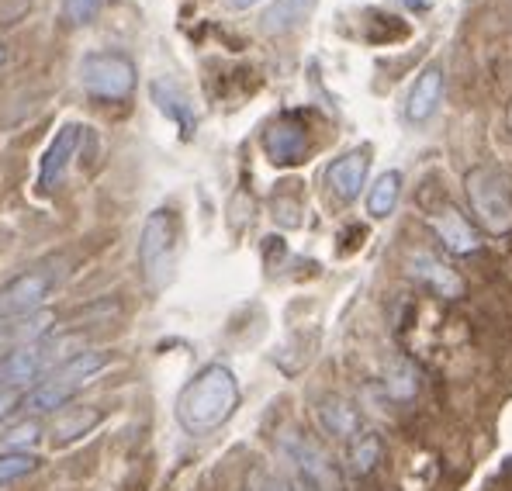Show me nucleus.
<instances>
[{"mask_svg": "<svg viewBox=\"0 0 512 491\" xmlns=\"http://www.w3.org/2000/svg\"><path fill=\"white\" fill-rule=\"evenodd\" d=\"M239 409V381L225 364L201 367L177 395V422L191 436H208L222 429Z\"/></svg>", "mask_w": 512, "mask_h": 491, "instance_id": "nucleus-1", "label": "nucleus"}, {"mask_svg": "<svg viewBox=\"0 0 512 491\" xmlns=\"http://www.w3.org/2000/svg\"><path fill=\"white\" fill-rule=\"evenodd\" d=\"M464 198L478 229L492 239L512 236V187L495 166H471L464 173Z\"/></svg>", "mask_w": 512, "mask_h": 491, "instance_id": "nucleus-2", "label": "nucleus"}, {"mask_svg": "<svg viewBox=\"0 0 512 491\" xmlns=\"http://www.w3.org/2000/svg\"><path fill=\"white\" fill-rule=\"evenodd\" d=\"M180 249V218L173 208H156L139 232V267L153 291L170 284Z\"/></svg>", "mask_w": 512, "mask_h": 491, "instance_id": "nucleus-3", "label": "nucleus"}, {"mask_svg": "<svg viewBox=\"0 0 512 491\" xmlns=\"http://www.w3.org/2000/svg\"><path fill=\"white\" fill-rule=\"evenodd\" d=\"M111 364V357L104 350H80L73 353L70 360H63L56 370H52L49 381H42L39 388L28 395V405L35 412H63L66 405L77 398V391L84 388L94 374H101L104 367Z\"/></svg>", "mask_w": 512, "mask_h": 491, "instance_id": "nucleus-4", "label": "nucleus"}, {"mask_svg": "<svg viewBox=\"0 0 512 491\" xmlns=\"http://www.w3.org/2000/svg\"><path fill=\"white\" fill-rule=\"evenodd\" d=\"M80 87L101 101H125L135 90V63L125 52H87L80 59Z\"/></svg>", "mask_w": 512, "mask_h": 491, "instance_id": "nucleus-5", "label": "nucleus"}, {"mask_svg": "<svg viewBox=\"0 0 512 491\" xmlns=\"http://www.w3.org/2000/svg\"><path fill=\"white\" fill-rule=\"evenodd\" d=\"M281 453L291 460V467H295L298 478L305 481L308 488L343 491V478H340V471H336V464L329 460V453L322 450L319 443L308 440V436L295 433V429L281 433Z\"/></svg>", "mask_w": 512, "mask_h": 491, "instance_id": "nucleus-6", "label": "nucleus"}, {"mask_svg": "<svg viewBox=\"0 0 512 491\" xmlns=\"http://www.w3.org/2000/svg\"><path fill=\"white\" fill-rule=\"evenodd\" d=\"M423 215H426L429 229H433V236L440 239L447 253H454V256L478 253V246H481L478 229H474V225L468 222V215H461V211L450 205L443 194H436L429 205H423Z\"/></svg>", "mask_w": 512, "mask_h": 491, "instance_id": "nucleus-7", "label": "nucleus"}, {"mask_svg": "<svg viewBox=\"0 0 512 491\" xmlns=\"http://www.w3.org/2000/svg\"><path fill=\"white\" fill-rule=\"evenodd\" d=\"M56 281H59V274L49 267L25 270V274L11 277V281L0 287V308H4L7 319H11V315L39 312L45 305V298L52 294V287H56Z\"/></svg>", "mask_w": 512, "mask_h": 491, "instance_id": "nucleus-8", "label": "nucleus"}, {"mask_svg": "<svg viewBox=\"0 0 512 491\" xmlns=\"http://www.w3.org/2000/svg\"><path fill=\"white\" fill-rule=\"evenodd\" d=\"M263 153L274 166H298L305 163V156L312 153V139L308 128L298 115H281L277 122L267 125L263 132Z\"/></svg>", "mask_w": 512, "mask_h": 491, "instance_id": "nucleus-9", "label": "nucleus"}, {"mask_svg": "<svg viewBox=\"0 0 512 491\" xmlns=\"http://www.w3.org/2000/svg\"><path fill=\"white\" fill-rule=\"evenodd\" d=\"M409 274L440 301H461L464 294H468L464 277L457 274L443 256L429 253V249H416V253H409Z\"/></svg>", "mask_w": 512, "mask_h": 491, "instance_id": "nucleus-10", "label": "nucleus"}, {"mask_svg": "<svg viewBox=\"0 0 512 491\" xmlns=\"http://www.w3.org/2000/svg\"><path fill=\"white\" fill-rule=\"evenodd\" d=\"M80 142H84V128L73 125V122L63 125L56 135H52L49 149H45V156H42V163H39V180H35V187H39L42 194H52L59 184H63L70 163L77 160Z\"/></svg>", "mask_w": 512, "mask_h": 491, "instance_id": "nucleus-11", "label": "nucleus"}, {"mask_svg": "<svg viewBox=\"0 0 512 491\" xmlns=\"http://www.w3.org/2000/svg\"><path fill=\"white\" fill-rule=\"evenodd\" d=\"M367 170H371V149H367V146L350 149V153H343L340 160L329 163V170H326L329 191H333L336 198L350 205V201H357L360 191H364Z\"/></svg>", "mask_w": 512, "mask_h": 491, "instance_id": "nucleus-12", "label": "nucleus"}, {"mask_svg": "<svg viewBox=\"0 0 512 491\" xmlns=\"http://www.w3.org/2000/svg\"><path fill=\"white\" fill-rule=\"evenodd\" d=\"M149 94H153V104L163 111V115L170 118L173 125L180 128V135L184 139H191L194 128H198V115H194V104L187 101V94L177 87L173 80L167 77H156L153 83H149Z\"/></svg>", "mask_w": 512, "mask_h": 491, "instance_id": "nucleus-13", "label": "nucleus"}, {"mask_svg": "<svg viewBox=\"0 0 512 491\" xmlns=\"http://www.w3.org/2000/svg\"><path fill=\"white\" fill-rule=\"evenodd\" d=\"M315 415H319V426L326 429L329 436H336V440L343 443H353L360 433H364V415L353 409L346 398L340 395H326L319 398V405H315Z\"/></svg>", "mask_w": 512, "mask_h": 491, "instance_id": "nucleus-14", "label": "nucleus"}, {"mask_svg": "<svg viewBox=\"0 0 512 491\" xmlns=\"http://www.w3.org/2000/svg\"><path fill=\"white\" fill-rule=\"evenodd\" d=\"M45 367H49V360L42 353V343L14 346L11 353L0 357V388H21V384L35 381Z\"/></svg>", "mask_w": 512, "mask_h": 491, "instance_id": "nucleus-15", "label": "nucleus"}, {"mask_svg": "<svg viewBox=\"0 0 512 491\" xmlns=\"http://www.w3.org/2000/svg\"><path fill=\"white\" fill-rule=\"evenodd\" d=\"M440 97H443V70L433 63L419 73L409 90V97H405V122H412V125L426 122V118L436 111V104H440Z\"/></svg>", "mask_w": 512, "mask_h": 491, "instance_id": "nucleus-16", "label": "nucleus"}, {"mask_svg": "<svg viewBox=\"0 0 512 491\" xmlns=\"http://www.w3.org/2000/svg\"><path fill=\"white\" fill-rule=\"evenodd\" d=\"M104 415L101 409H94V405H77V409H63L56 412V422H52V440L59 443V447H66V443L80 440V436H87L90 429L101 422Z\"/></svg>", "mask_w": 512, "mask_h": 491, "instance_id": "nucleus-17", "label": "nucleus"}, {"mask_svg": "<svg viewBox=\"0 0 512 491\" xmlns=\"http://www.w3.org/2000/svg\"><path fill=\"white\" fill-rule=\"evenodd\" d=\"M315 11V0H274V4L263 11V32L267 35H284L291 28H298L308 14Z\"/></svg>", "mask_w": 512, "mask_h": 491, "instance_id": "nucleus-18", "label": "nucleus"}, {"mask_svg": "<svg viewBox=\"0 0 512 491\" xmlns=\"http://www.w3.org/2000/svg\"><path fill=\"white\" fill-rule=\"evenodd\" d=\"M398 194H402V173L384 170L374 187L367 191V215L371 218H388L398 205Z\"/></svg>", "mask_w": 512, "mask_h": 491, "instance_id": "nucleus-19", "label": "nucleus"}, {"mask_svg": "<svg viewBox=\"0 0 512 491\" xmlns=\"http://www.w3.org/2000/svg\"><path fill=\"white\" fill-rule=\"evenodd\" d=\"M350 474H357V478H364V474H371L374 467L381 464V457H384V443H381V436L378 433H360L357 440L350 443Z\"/></svg>", "mask_w": 512, "mask_h": 491, "instance_id": "nucleus-20", "label": "nucleus"}, {"mask_svg": "<svg viewBox=\"0 0 512 491\" xmlns=\"http://www.w3.org/2000/svg\"><path fill=\"white\" fill-rule=\"evenodd\" d=\"M384 388H388V395L395 398V402H409L419 391V370L402 357L391 360L388 374H384Z\"/></svg>", "mask_w": 512, "mask_h": 491, "instance_id": "nucleus-21", "label": "nucleus"}, {"mask_svg": "<svg viewBox=\"0 0 512 491\" xmlns=\"http://www.w3.org/2000/svg\"><path fill=\"white\" fill-rule=\"evenodd\" d=\"M52 322V312H45V308H39V312H28V315H18V322H11L14 329H4L7 339H14L18 346H28V343H39V336L45 329H49Z\"/></svg>", "mask_w": 512, "mask_h": 491, "instance_id": "nucleus-22", "label": "nucleus"}, {"mask_svg": "<svg viewBox=\"0 0 512 491\" xmlns=\"http://www.w3.org/2000/svg\"><path fill=\"white\" fill-rule=\"evenodd\" d=\"M35 467H39V457H32V453H25V450H7V453H0V485L25 478V474H32Z\"/></svg>", "mask_w": 512, "mask_h": 491, "instance_id": "nucleus-23", "label": "nucleus"}, {"mask_svg": "<svg viewBox=\"0 0 512 491\" xmlns=\"http://www.w3.org/2000/svg\"><path fill=\"white\" fill-rule=\"evenodd\" d=\"M101 7V0H63V14L70 25H90Z\"/></svg>", "mask_w": 512, "mask_h": 491, "instance_id": "nucleus-24", "label": "nucleus"}, {"mask_svg": "<svg viewBox=\"0 0 512 491\" xmlns=\"http://www.w3.org/2000/svg\"><path fill=\"white\" fill-rule=\"evenodd\" d=\"M39 433H42L39 422H25V426H14L4 440H7V447H11V450H18V447H32V443L39 440Z\"/></svg>", "mask_w": 512, "mask_h": 491, "instance_id": "nucleus-25", "label": "nucleus"}, {"mask_svg": "<svg viewBox=\"0 0 512 491\" xmlns=\"http://www.w3.org/2000/svg\"><path fill=\"white\" fill-rule=\"evenodd\" d=\"M274 218L281 225H301V201H284V198H274Z\"/></svg>", "mask_w": 512, "mask_h": 491, "instance_id": "nucleus-26", "label": "nucleus"}, {"mask_svg": "<svg viewBox=\"0 0 512 491\" xmlns=\"http://www.w3.org/2000/svg\"><path fill=\"white\" fill-rule=\"evenodd\" d=\"M250 491H291V488L284 485L281 478H274V474H267V471H253V478H250Z\"/></svg>", "mask_w": 512, "mask_h": 491, "instance_id": "nucleus-27", "label": "nucleus"}, {"mask_svg": "<svg viewBox=\"0 0 512 491\" xmlns=\"http://www.w3.org/2000/svg\"><path fill=\"white\" fill-rule=\"evenodd\" d=\"M14 405H18V395H14V391H7V388H0V422L14 412Z\"/></svg>", "mask_w": 512, "mask_h": 491, "instance_id": "nucleus-28", "label": "nucleus"}, {"mask_svg": "<svg viewBox=\"0 0 512 491\" xmlns=\"http://www.w3.org/2000/svg\"><path fill=\"white\" fill-rule=\"evenodd\" d=\"M398 4L409 7V11H419V14H423V11H429V4H433V0H398Z\"/></svg>", "mask_w": 512, "mask_h": 491, "instance_id": "nucleus-29", "label": "nucleus"}, {"mask_svg": "<svg viewBox=\"0 0 512 491\" xmlns=\"http://www.w3.org/2000/svg\"><path fill=\"white\" fill-rule=\"evenodd\" d=\"M232 7H239V11H246V7H253V4H260V0H229Z\"/></svg>", "mask_w": 512, "mask_h": 491, "instance_id": "nucleus-30", "label": "nucleus"}, {"mask_svg": "<svg viewBox=\"0 0 512 491\" xmlns=\"http://www.w3.org/2000/svg\"><path fill=\"white\" fill-rule=\"evenodd\" d=\"M4 326H7V315H4V308H0V332H4Z\"/></svg>", "mask_w": 512, "mask_h": 491, "instance_id": "nucleus-31", "label": "nucleus"}, {"mask_svg": "<svg viewBox=\"0 0 512 491\" xmlns=\"http://www.w3.org/2000/svg\"><path fill=\"white\" fill-rule=\"evenodd\" d=\"M4 56H7V52H4V45H0V63H4Z\"/></svg>", "mask_w": 512, "mask_h": 491, "instance_id": "nucleus-32", "label": "nucleus"}]
</instances>
